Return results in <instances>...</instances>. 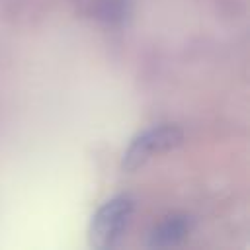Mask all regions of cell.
Listing matches in <instances>:
<instances>
[{"label": "cell", "mask_w": 250, "mask_h": 250, "mask_svg": "<svg viewBox=\"0 0 250 250\" xmlns=\"http://www.w3.org/2000/svg\"><path fill=\"white\" fill-rule=\"evenodd\" d=\"M135 213V199L129 193L113 195L104 201L88 225V242L98 250L111 248L127 230Z\"/></svg>", "instance_id": "obj_1"}, {"label": "cell", "mask_w": 250, "mask_h": 250, "mask_svg": "<svg viewBox=\"0 0 250 250\" xmlns=\"http://www.w3.org/2000/svg\"><path fill=\"white\" fill-rule=\"evenodd\" d=\"M182 141H184V133L176 125H158L145 129L131 139L129 146L123 152L121 168L125 172H135L143 168L156 154L176 148L178 145H182Z\"/></svg>", "instance_id": "obj_2"}, {"label": "cell", "mask_w": 250, "mask_h": 250, "mask_svg": "<svg viewBox=\"0 0 250 250\" xmlns=\"http://www.w3.org/2000/svg\"><path fill=\"white\" fill-rule=\"evenodd\" d=\"M189 230H191V219L188 215H170L150 230L148 244L152 248L178 246L188 238Z\"/></svg>", "instance_id": "obj_3"}, {"label": "cell", "mask_w": 250, "mask_h": 250, "mask_svg": "<svg viewBox=\"0 0 250 250\" xmlns=\"http://www.w3.org/2000/svg\"><path fill=\"white\" fill-rule=\"evenodd\" d=\"M86 12L98 21L117 25L131 16V0H88Z\"/></svg>", "instance_id": "obj_4"}]
</instances>
